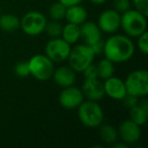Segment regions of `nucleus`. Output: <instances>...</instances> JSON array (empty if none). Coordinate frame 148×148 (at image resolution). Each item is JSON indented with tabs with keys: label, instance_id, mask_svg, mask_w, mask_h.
<instances>
[{
	"label": "nucleus",
	"instance_id": "nucleus-1",
	"mask_svg": "<svg viewBox=\"0 0 148 148\" xmlns=\"http://www.w3.org/2000/svg\"><path fill=\"white\" fill-rule=\"evenodd\" d=\"M105 58L114 63L127 62L135 53V45L128 36L114 35L103 42Z\"/></svg>",
	"mask_w": 148,
	"mask_h": 148
},
{
	"label": "nucleus",
	"instance_id": "nucleus-2",
	"mask_svg": "<svg viewBox=\"0 0 148 148\" xmlns=\"http://www.w3.org/2000/svg\"><path fill=\"white\" fill-rule=\"evenodd\" d=\"M77 109L78 119L83 126L87 128H99L103 124L105 114L97 101L90 99L83 101Z\"/></svg>",
	"mask_w": 148,
	"mask_h": 148
},
{
	"label": "nucleus",
	"instance_id": "nucleus-3",
	"mask_svg": "<svg viewBox=\"0 0 148 148\" xmlns=\"http://www.w3.org/2000/svg\"><path fill=\"white\" fill-rule=\"evenodd\" d=\"M146 15L136 9L127 10L121 15V27L126 36L130 38H138L147 29Z\"/></svg>",
	"mask_w": 148,
	"mask_h": 148
},
{
	"label": "nucleus",
	"instance_id": "nucleus-4",
	"mask_svg": "<svg viewBox=\"0 0 148 148\" xmlns=\"http://www.w3.org/2000/svg\"><path fill=\"white\" fill-rule=\"evenodd\" d=\"M95 53L90 46L86 44H79L71 48L67 60L69 66L75 72H83L85 68L91 65L95 60Z\"/></svg>",
	"mask_w": 148,
	"mask_h": 148
},
{
	"label": "nucleus",
	"instance_id": "nucleus-5",
	"mask_svg": "<svg viewBox=\"0 0 148 148\" xmlns=\"http://www.w3.org/2000/svg\"><path fill=\"white\" fill-rule=\"evenodd\" d=\"M124 82L128 95L137 97H143L148 95V72L146 70L131 72Z\"/></svg>",
	"mask_w": 148,
	"mask_h": 148
},
{
	"label": "nucleus",
	"instance_id": "nucleus-6",
	"mask_svg": "<svg viewBox=\"0 0 148 148\" xmlns=\"http://www.w3.org/2000/svg\"><path fill=\"white\" fill-rule=\"evenodd\" d=\"M32 76L41 81L48 80L54 72V62L46 55L37 54L27 61Z\"/></svg>",
	"mask_w": 148,
	"mask_h": 148
},
{
	"label": "nucleus",
	"instance_id": "nucleus-7",
	"mask_svg": "<svg viewBox=\"0 0 148 148\" xmlns=\"http://www.w3.org/2000/svg\"><path fill=\"white\" fill-rule=\"evenodd\" d=\"M47 18L42 12L37 10L29 11L21 19L19 27L27 36H39L44 32Z\"/></svg>",
	"mask_w": 148,
	"mask_h": 148
},
{
	"label": "nucleus",
	"instance_id": "nucleus-8",
	"mask_svg": "<svg viewBox=\"0 0 148 148\" xmlns=\"http://www.w3.org/2000/svg\"><path fill=\"white\" fill-rule=\"evenodd\" d=\"M71 45L62 38H53L46 45V56L53 62H64L69 56Z\"/></svg>",
	"mask_w": 148,
	"mask_h": 148
},
{
	"label": "nucleus",
	"instance_id": "nucleus-9",
	"mask_svg": "<svg viewBox=\"0 0 148 148\" xmlns=\"http://www.w3.org/2000/svg\"><path fill=\"white\" fill-rule=\"evenodd\" d=\"M97 25L101 32L114 34L121 27V14L115 9H107L99 14Z\"/></svg>",
	"mask_w": 148,
	"mask_h": 148
},
{
	"label": "nucleus",
	"instance_id": "nucleus-10",
	"mask_svg": "<svg viewBox=\"0 0 148 148\" xmlns=\"http://www.w3.org/2000/svg\"><path fill=\"white\" fill-rule=\"evenodd\" d=\"M82 90L73 85L64 87L63 90L59 95V103L64 109L74 110L77 109L78 106L83 101Z\"/></svg>",
	"mask_w": 148,
	"mask_h": 148
},
{
	"label": "nucleus",
	"instance_id": "nucleus-11",
	"mask_svg": "<svg viewBox=\"0 0 148 148\" xmlns=\"http://www.w3.org/2000/svg\"><path fill=\"white\" fill-rule=\"evenodd\" d=\"M118 136L122 139L124 143L134 144L138 142L141 137V127L134 123L132 120H126L123 121L119 126L118 130Z\"/></svg>",
	"mask_w": 148,
	"mask_h": 148
},
{
	"label": "nucleus",
	"instance_id": "nucleus-12",
	"mask_svg": "<svg viewBox=\"0 0 148 148\" xmlns=\"http://www.w3.org/2000/svg\"><path fill=\"white\" fill-rule=\"evenodd\" d=\"M103 84L105 95L113 99L122 101L124 97L127 95L125 82L119 77H115L113 75V76L105 79V82H103Z\"/></svg>",
	"mask_w": 148,
	"mask_h": 148
},
{
	"label": "nucleus",
	"instance_id": "nucleus-13",
	"mask_svg": "<svg viewBox=\"0 0 148 148\" xmlns=\"http://www.w3.org/2000/svg\"><path fill=\"white\" fill-rule=\"evenodd\" d=\"M82 93L90 101H99L105 97L103 84L99 78H85L82 84Z\"/></svg>",
	"mask_w": 148,
	"mask_h": 148
},
{
	"label": "nucleus",
	"instance_id": "nucleus-14",
	"mask_svg": "<svg viewBox=\"0 0 148 148\" xmlns=\"http://www.w3.org/2000/svg\"><path fill=\"white\" fill-rule=\"evenodd\" d=\"M76 72L74 71L70 66H61V67L54 69L52 74V77L54 79V82L60 87L71 86L75 83L76 80Z\"/></svg>",
	"mask_w": 148,
	"mask_h": 148
},
{
	"label": "nucleus",
	"instance_id": "nucleus-15",
	"mask_svg": "<svg viewBox=\"0 0 148 148\" xmlns=\"http://www.w3.org/2000/svg\"><path fill=\"white\" fill-rule=\"evenodd\" d=\"M80 39L84 44L91 46L101 40V32L97 23L92 21H84L80 25Z\"/></svg>",
	"mask_w": 148,
	"mask_h": 148
},
{
	"label": "nucleus",
	"instance_id": "nucleus-16",
	"mask_svg": "<svg viewBox=\"0 0 148 148\" xmlns=\"http://www.w3.org/2000/svg\"><path fill=\"white\" fill-rule=\"evenodd\" d=\"M65 18L68 23H74V25H80L87 19V11L84 7H82L80 4L72 5L68 6L66 9Z\"/></svg>",
	"mask_w": 148,
	"mask_h": 148
},
{
	"label": "nucleus",
	"instance_id": "nucleus-17",
	"mask_svg": "<svg viewBox=\"0 0 148 148\" xmlns=\"http://www.w3.org/2000/svg\"><path fill=\"white\" fill-rule=\"evenodd\" d=\"M61 36L62 39L70 45L77 43L80 40V25L68 23L66 25H63Z\"/></svg>",
	"mask_w": 148,
	"mask_h": 148
},
{
	"label": "nucleus",
	"instance_id": "nucleus-18",
	"mask_svg": "<svg viewBox=\"0 0 148 148\" xmlns=\"http://www.w3.org/2000/svg\"><path fill=\"white\" fill-rule=\"evenodd\" d=\"M19 25H21V19L14 14L11 13H6L0 16V29L4 32H14L18 29Z\"/></svg>",
	"mask_w": 148,
	"mask_h": 148
},
{
	"label": "nucleus",
	"instance_id": "nucleus-19",
	"mask_svg": "<svg viewBox=\"0 0 148 148\" xmlns=\"http://www.w3.org/2000/svg\"><path fill=\"white\" fill-rule=\"evenodd\" d=\"M99 137L106 144L112 145L118 140V131L110 124H101L99 126Z\"/></svg>",
	"mask_w": 148,
	"mask_h": 148
},
{
	"label": "nucleus",
	"instance_id": "nucleus-20",
	"mask_svg": "<svg viewBox=\"0 0 148 148\" xmlns=\"http://www.w3.org/2000/svg\"><path fill=\"white\" fill-rule=\"evenodd\" d=\"M114 62H112L111 60L107 59H101L99 63L95 65L97 67V77L99 79H107L109 77L113 76L114 72H115V66H114Z\"/></svg>",
	"mask_w": 148,
	"mask_h": 148
},
{
	"label": "nucleus",
	"instance_id": "nucleus-21",
	"mask_svg": "<svg viewBox=\"0 0 148 148\" xmlns=\"http://www.w3.org/2000/svg\"><path fill=\"white\" fill-rule=\"evenodd\" d=\"M147 118L148 111L141 108L138 103L134 107L130 108V120H132L134 123L139 125L140 127L145 125L146 122H147Z\"/></svg>",
	"mask_w": 148,
	"mask_h": 148
},
{
	"label": "nucleus",
	"instance_id": "nucleus-22",
	"mask_svg": "<svg viewBox=\"0 0 148 148\" xmlns=\"http://www.w3.org/2000/svg\"><path fill=\"white\" fill-rule=\"evenodd\" d=\"M66 9H67V7L63 3L57 1V2H54L53 4H51V6L49 7V15L53 21H60L65 18Z\"/></svg>",
	"mask_w": 148,
	"mask_h": 148
},
{
	"label": "nucleus",
	"instance_id": "nucleus-23",
	"mask_svg": "<svg viewBox=\"0 0 148 148\" xmlns=\"http://www.w3.org/2000/svg\"><path fill=\"white\" fill-rule=\"evenodd\" d=\"M62 29H63V25L60 23L59 21H53L52 19L49 23L47 21L44 32H46V34L51 39H53V38H59L61 36Z\"/></svg>",
	"mask_w": 148,
	"mask_h": 148
},
{
	"label": "nucleus",
	"instance_id": "nucleus-24",
	"mask_svg": "<svg viewBox=\"0 0 148 148\" xmlns=\"http://www.w3.org/2000/svg\"><path fill=\"white\" fill-rule=\"evenodd\" d=\"M14 73H15V75H17L18 77H21V78L31 75V73H29V63L25 61H21V62L16 63L14 66Z\"/></svg>",
	"mask_w": 148,
	"mask_h": 148
},
{
	"label": "nucleus",
	"instance_id": "nucleus-25",
	"mask_svg": "<svg viewBox=\"0 0 148 148\" xmlns=\"http://www.w3.org/2000/svg\"><path fill=\"white\" fill-rule=\"evenodd\" d=\"M130 8H131L130 0H114L113 1V9H115L120 14L126 12Z\"/></svg>",
	"mask_w": 148,
	"mask_h": 148
},
{
	"label": "nucleus",
	"instance_id": "nucleus-26",
	"mask_svg": "<svg viewBox=\"0 0 148 148\" xmlns=\"http://www.w3.org/2000/svg\"><path fill=\"white\" fill-rule=\"evenodd\" d=\"M137 46L139 48L140 52H142L143 54H147L148 53V33L147 31L144 32L142 35H140L138 37V42H137Z\"/></svg>",
	"mask_w": 148,
	"mask_h": 148
},
{
	"label": "nucleus",
	"instance_id": "nucleus-27",
	"mask_svg": "<svg viewBox=\"0 0 148 148\" xmlns=\"http://www.w3.org/2000/svg\"><path fill=\"white\" fill-rule=\"evenodd\" d=\"M133 5L137 11L146 16L148 15V0H133Z\"/></svg>",
	"mask_w": 148,
	"mask_h": 148
},
{
	"label": "nucleus",
	"instance_id": "nucleus-28",
	"mask_svg": "<svg viewBox=\"0 0 148 148\" xmlns=\"http://www.w3.org/2000/svg\"><path fill=\"white\" fill-rule=\"evenodd\" d=\"M83 75H84V78H97V67L95 65L91 64L87 68H85L83 70ZM99 78V77H97Z\"/></svg>",
	"mask_w": 148,
	"mask_h": 148
},
{
	"label": "nucleus",
	"instance_id": "nucleus-29",
	"mask_svg": "<svg viewBox=\"0 0 148 148\" xmlns=\"http://www.w3.org/2000/svg\"><path fill=\"white\" fill-rule=\"evenodd\" d=\"M122 101H124L125 105L130 109V108L134 107V106H136L138 103V97H134V95H128V93H127V95L124 97V99H122Z\"/></svg>",
	"mask_w": 148,
	"mask_h": 148
},
{
	"label": "nucleus",
	"instance_id": "nucleus-30",
	"mask_svg": "<svg viewBox=\"0 0 148 148\" xmlns=\"http://www.w3.org/2000/svg\"><path fill=\"white\" fill-rule=\"evenodd\" d=\"M90 48L92 49L93 53H95V55H99V54H103V42L101 41V40H99V42H97L95 44H93V45L90 46Z\"/></svg>",
	"mask_w": 148,
	"mask_h": 148
},
{
	"label": "nucleus",
	"instance_id": "nucleus-31",
	"mask_svg": "<svg viewBox=\"0 0 148 148\" xmlns=\"http://www.w3.org/2000/svg\"><path fill=\"white\" fill-rule=\"evenodd\" d=\"M61 3H63L66 7L68 6H72V5H76V4H80L83 0H58Z\"/></svg>",
	"mask_w": 148,
	"mask_h": 148
},
{
	"label": "nucleus",
	"instance_id": "nucleus-32",
	"mask_svg": "<svg viewBox=\"0 0 148 148\" xmlns=\"http://www.w3.org/2000/svg\"><path fill=\"white\" fill-rule=\"evenodd\" d=\"M113 145L114 148H128V144L124 143V142H122V143H117V142H115L114 144H112Z\"/></svg>",
	"mask_w": 148,
	"mask_h": 148
},
{
	"label": "nucleus",
	"instance_id": "nucleus-33",
	"mask_svg": "<svg viewBox=\"0 0 148 148\" xmlns=\"http://www.w3.org/2000/svg\"><path fill=\"white\" fill-rule=\"evenodd\" d=\"M138 105H139L141 108H143L144 110L148 111V101H146V99H143L142 101H140V103H138Z\"/></svg>",
	"mask_w": 148,
	"mask_h": 148
},
{
	"label": "nucleus",
	"instance_id": "nucleus-34",
	"mask_svg": "<svg viewBox=\"0 0 148 148\" xmlns=\"http://www.w3.org/2000/svg\"><path fill=\"white\" fill-rule=\"evenodd\" d=\"M91 3L93 4H97V5H99V4H103L105 2H107V0H89Z\"/></svg>",
	"mask_w": 148,
	"mask_h": 148
}]
</instances>
